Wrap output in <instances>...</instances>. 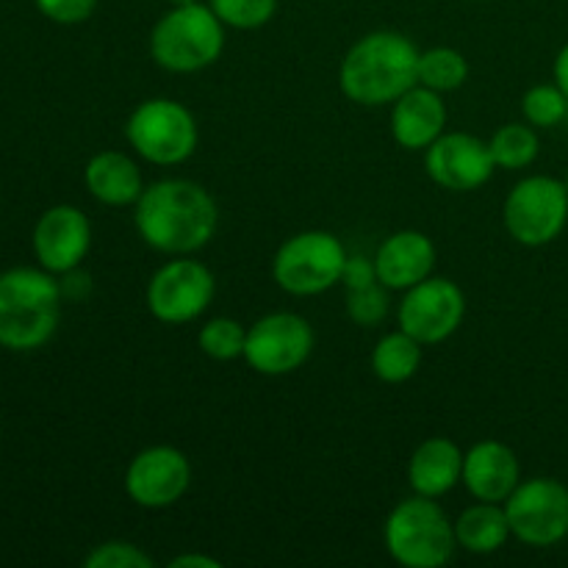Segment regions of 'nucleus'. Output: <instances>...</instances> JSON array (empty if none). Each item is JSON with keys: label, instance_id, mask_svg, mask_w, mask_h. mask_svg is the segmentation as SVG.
Returning <instances> with one entry per match:
<instances>
[{"label": "nucleus", "instance_id": "f257e3e1", "mask_svg": "<svg viewBox=\"0 0 568 568\" xmlns=\"http://www.w3.org/2000/svg\"><path fill=\"white\" fill-rule=\"evenodd\" d=\"M133 225L142 242L161 255H194L220 231L214 194L186 178L148 183L133 205Z\"/></svg>", "mask_w": 568, "mask_h": 568}, {"label": "nucleus", "instance_id": "f03ea898", "mask_svg": "<svg viewBox=\"0 0 568 568\" xmlns=\"http://www.w3.org/2000/svg\"><path fill=\"white\" fill-rule=\"evenodd\" d=\"M419 53L414 39L392 28L364 33L338 64V89L364 109L392 105L419 83Z\"/></svg>", "mask_w": 568, "mask_h": 568}, {"label": "nucleus", "instance_id": "7ed1b4c3", "mask_svg": "<svg viewBox=\"0 0 568 568\" xmlns=\"http://www.w3.org/2000/svg\"><path fill=\"white\" fill-rule=\"evenodd\" d=\"M64 292L42 266H11L0 272V347L33 353L55 336Z\"/></svg>", "mask_w": 568, "mask_h": 568}, {"label": "nucleus", "instance_id": "20e7f679", "mask_svg": "<svg viewBox=\"0 0 568 568\" xmlns=\"http://www.w3.org/2000/svg\"><path fill=\"white\" fill-rule=\"evenodd\" d=\"M383 547L405 568H442L453 560L455 525L438 499L410 494L392 508L383 525Z\"/></svg>", "mask_w": 568, "mask_h": 568}, {"label": "nucleus", "instance_id": "39448f33", "mask_svg": "<svg viewBox=\"0 0 568 568\" xmlns=\"http://www.w3.org/2000/svg\"><path fill=\"white\" fill-rule=\"evenodd\" d=\"M225 26L209 3L170 6L150 31V55L155 64L175 75L209 70L222 59Z\"/></svg>", "mask_w": 568, "mask_h": 568}, {"label": "nucleus", "instance_id": "423d86ee", "mask_svg": "<svg viewBox=\"0 0 568 568\" xmlns=\"http://www.w3.org/2000/svg\"><path fill=\"white\" fill-rule=\"evenodd\" d=\"M133 153L153 166H181L197 153L200 125L189 105L172 98L142 100L125 122Z\"/></svg>", "mask_w": 568, "mask_h": 568}, {"label": "nucleus", "instance_id": "0eeeda50", "mask_svg": "<svg viewBox=\"0 0 568 568\" xmlns=\"http://www.w3.org/2000/svg\"><path fill=\"white\" fill-rule=\"evenodd\" d=\"M349 253L331 231H300L277 247L272 258V281L292 297H320L342 286Z\"/></svg>", "mask_w": 568, "mask_h": 568}, {"label": "nucleus", "instance_id": "6e6552de", "mask_svg": "<svg viewBox=\"0 0 568 568\" xmlns=\"http://www.w3.org/2000/svg\"><path fill=\"white\" fill-rule=\"evenodd\" d=\"M505 231L525 247H547L568 225L566 181L552 175H527L508 192L503 205Z\"/></svg>", "mask_w": 568, "mask_h": 568}, {"label": "nucleus", "instance_id": "1a4fd4ad", "mask_svg": "<svg viewBox=\"0 0 568 568\" xmlns=\"http://www.w3.org/2000/svg\"><path fill=\"white\" fill-rule=\"evenodd\" d=\"M216 297V277L203 261L192 255H172L150 275L144 303L161 325H189L211 308Z\"/></svg>", "mask_w": 568, "mask_h": 568}, {"label": "nucleus", "instance_id": "9d476101", "mask_svg": "<svg viewBox=\"0 0 568 568\" xmlns=\"http://www.w3.org/2000/svg\"><path fill=\"white\" fill-rule=\"evenodd\" d=\"M510 532L532 549L558 547L568 538V486L555 477H530L505 499Z\"/></svg>", "mask_w": 568, "mask_h": 568}, {"label": "nucleus", "instance_id": "9b49d317", "mask_svg": "<svg viewBox=\"0 0 568 568\" xmlns=\"http://www.w3.org/2000/svg\"><path fill=\"white\" fill-rule=\"evenodd\" d=\"M314 327L294 311H272L247 327L244 361L264 377L294 375L314 353Z\"/></svg>", "mask_w": 568, "mask_h": 568}, {"label": "nucleus", "instance_id": "f8f14e48", "mask_svg": "<svg viewBox=\"0 0 568 568\" xmlns=\"http://www.w3.org/2000/svg\"><path fill=\"white\" fill-rule=\"evenodd\" d=\"M466 320V294L455 281L430 275L416 283L397 305V325L414 336L422 347H433L460 331Z\"/></svg>", "mask_w": 568, "mask_h": 568}, {"label": "nucleus", "instance_id": "ddd939ff", "mask_svg": "<svg viewBox=\"0 0 568 568\" xmlns=\"http://www.w3.org/2000/svg\"><path fill=\"white\" fill-rule=\"evenodd\" d=\"M192 460L170 444H153L131 458L125 469L128 499L144 510H166L181 503L192 488Z\"/></svg>", "mask_w": 568, "mask_h": 568}, {"label": "nucleus", "instance_id": "4468645a", "mask_svg": "<svg viewBox=\"0 0 568 568\" xmlns=\"http://www.w3.org/2000/svg\"><path fill=\"white\" fill-rule=\"evenodd\" d=\"M425 170L444 192L466 194L486 186L497 172L486 139L466 131H444L425 150Z\"/></svg>", "mask_w": 568, "mask_h": 568}, {"label": "nucleus", "instance_id": "2eb2a0df", "mask_svg": "<svg viewBox=\"0 0 568 568\" xmlns=\"http://www.w3.org/2000/svg\"><path fill=\"white\" fill-rule=\"evenodd\" d=\"M33 258L55 277L78 270L92 250V222L78 205L59 203L42 211L31 233Z\"/></svg>", "mask_w": 568, "mask_h": 568}, {"label": "nucleus", "instance_id": "dca6fc26", "mask_svg": "<svg viewBox=\"0 0 568 568\" xmlns=\"http://www.w3.org/2000/svg\"><path fill=\"white\" fill-rule=\"evenodd\" d=\"M438 250L427 233L405 227L381 242L375 253L377 281L392 292H408L416 283L436 275Z\"/></svg>", "mask_w": 568, "mask_h": 568}, {"label": "nucleus", "instance_id": "f3484780", "mask_svg": "<svg viewBox=\"0 0 568 568\" xmlns=\"http://www.w3.org/2000/svg\"><path fill=\"white\" fill-rule=\"evenodd\" d=\"M521 483V464L514 449L497 438L471 444L464 453L460 486L480 503H505Z\"/></svg>", "mask_w": 568, "mask_h": 568}, {"label": "nucleus", "instance_id": "a211bd4d", "mask_svg": "<svg viewBox=\"0 0 568 568\" xmlns=\"http://www.w3.org/2000/svg\"><path fill=\"white\" fill-rule=\"evenodd\" d=\"M447 103L444 94L433 92V89L410 87L408 92L399 94L392 103V136L408 153H425L444 131H447Z\"/></svg>", "mask_w": 568, "mask_h": 568}, {"label": "nucleus", "instance_id": "6ab92c4d", "mask_svg": "<svg viewBox=\"0 0 568 568\" xmlns=\"http://www.w3.org/2000/svg\"><path fill=\"white\" fill-rule=\"evenodd\" d=\"M464 480V449L447 436H430L408 460V486L422 497L442 499Z\"/></svg>", "mask_w": 568, "mask_h": 568}, {"label": "nucleus", "instance_id": "aec40b11", "mask_svg": "<svg viewBox=\"0 0 568 568\" xmlns=\"http://www.w3.org/2000/svg\"><path fill=\"white\" fill-rule=\"evenodd\" d=\"M87 192L109 209H133L144 192V178L136 161L122 150H100L83 170Z\"/></svg>", "mask_w": 568, "mask_h": 568}, {"label": "nucleus", "instance_id": "412c9836", "mask_svg": "<svg viewBox=\"0 0 568 568\" xmlns=\"http://www.w3.org/2000/svg\"><path fill=\"white\" fill-rule=\"evenodd\" d=\"M453 525L458 549L469 555H480V558L499 552L514 538L503 503H480V499H475V505L460 510Z\"/></svg>", "mask_w": 568, "mask_h": 568}, {"label": "nucleus", "instance_id": "4be33fe9", "mask_svg": "<svg viewBox=\"0 0 568 568\" xmlns=\"http://www.w3.org/2000/svg\"><path fill=\"white\" fill-rule=\"evenodd\" d=\"M369 364L377 381L388 383V386H403V383L414 381L416 372H419L422 344L414 336H408L403 327H397V331L377 338Z\"/></svg>", "mask_w": 568, "mask_h": 568}, {"label": "nucleus", "instance_id": "5701e85b", "mask_svg": "<svg viewBox=\"0 0 568 568\" xmlns=\"http://www.w3.org/2000/svg\"><path fill=\"white\" fill-rule=\"evenodd\" d=\"M488 148H491L497 170L516 172L536 164L538 153H541V139H538V128H532L530 122H508L491 133Z\"/></svg>", "mask_w": 568, "mask_h": 568}, {"label": "nucleus", "instance_id": "b1692460", "mask_svg": "<svg viewBox=\"0 0 568 568\" xmlns=\"http://www.w3.org/2000/svg\"><path fill=\"white\" fill-rule=\"evenodd\" d=\"M469 81V59L458 48H427L419 53V83L438 94L458 92Z\"/></svg>", "mask_w": 568, "mask_h": 568}, {"label": "nucleus", "instance_id": "393cba45", "mask_svg": "<svg viewBox=\"0 0 568 568\" xmlns=\"http://www.w3.org/2000/svg\"><path fill=\"white\" fill-rule=\"evenodd\" d=\"M244 342H247V327L233 316H214V320L203 322L197 333L200 353L220 364L244 358Z\"/></svg>", "mask_w": 568, "mask_h": 568}, {"label": "nucleus", "instance_id": "a878e982", "mask_svg": "<svg viewBox=\"0 0 568 568\" xmlns=\"http://www.w3.org/2000/svg\"><path fill=\"white\" fill-rule=\"evenodd\" d=\"M521 116L532 128H558L568 116V98L558 83H536L521 98Z\"/></svg>", "mask_w": 568, "mask_h": 568}, {"label": "nucleus", "instance_id": "bb28decb", "mask_svg": "<svg viewBox=\"0 0 568 568\" xmlns=\"http://www.w3.org/2000/svg\"><path fill=\"white\" fill-rule=\"evenodd\" d=\"M209 6L233 31H258L277 14V0H209Z\"/></svg>", "mask_w": 568, "mask_h": 568}, {"label": "nucleus", "instance_id": "cd10ccee", "mask_svg": "<svg viewBox=\"0 0 568 568\" xmlns=\"http://www.w3.org/2000/svg\"><path fill=\"white\" fill-rule=\"evenodd\" d=\"M347 316L353 320V325L358 327H377L386 322L388 311H392V288L383 286L381 281L372 283V286L353 288L347 292Z\"/></svg>", "mask_w": 568, "mask_h": 568}, {"label": "nucleus", "instance_id": "c85d7f7f", "mask_svg": "<svg viewBox=\"0 0 568 568\" xmlns=\"http://www.w3.org/2000/svg\"><path fill=\"white\" fill-rule=\"evenodd\" d=\"M87 568H153V558L131 541H103L83 558Z\"/></svg>", "mask_w": 568, "mask_h": 568}, {"label": "nucleus", "instance_id": "c756f323", "mask_svg": "<svg viewBox=\"0 0 568 568\" xmlns=\"http://www.w3.org/2000/svg\"><path fill=\"white\" fill-rule=\"evenodd\" d=\"M39 14L55 26H81L98 9V0H33Z\"/></svg>", "mask_w": 568, "mask_h": 568}, {"label": "nucleus", "instance_id": "7c9ffc66", "mask_svg": "<svg viewBox=\"0 0 568 568\" xmlns=\"http://www.w3.org/2000/svg\"><path fill=\"white\" fill-rule=\"evenodd\" d=\"M372 283H377L375 258H366V255H349L347 264H344V272H342L344 292L372 286Z\"/></svg>", "mask_w": 568, "mask_h": 568}, {"label": "nucleus", "instance_id": "2f4dec72", "mask_svg": "<svg viewBox=\"0 0 568 568\" xmlns=\"http://www.w3.org/2000/svg\"><path fill=\"white\" fill-rule=\"evenodd\" d=\"M170 568H222V564L216 558H211V555L183 552L170 560Z\"/></svg>", "mask_w": 568, "mask_h": 568}, {"label": "nucleus", "instance_id": "473e14b6", "mask_svg": "<svg viewBox=\"0 0 568 568\" xmlns=\"http://www.w3.org/2000/svg\"><path fill=\"white\" fill-rule=\"evenodd\" d=\"M552 81L558 83L560 89H564V94L568 98V42L564 48L558 50V55H555V64H552Z\"/></svg>", "mask_w": 568, "mask_h": 568}, {"label": "nucleus", "instance_id": "72a5a7b5", "mask_svg": "<svg viewBox=\"0 0 568 568\" xmlns=\"http://www.w3.org/2000/svg\"><path fill=\"white\" fill-rule=\"evenodd\" d=\"M170 6H192V3H200V0H166Z\"/></svg>", "mask_w": 568, "mask_h": 568}, {"label": "nucleus", "instance_id": "f704fd0d", "mask_svg": "<svg viewBox=\"0 0 568 568\" xmlns=\"http://www.w3.org/2000/svg\"><path fill=\"white\" fill-rule=\"evenodd\" d=\"M566 189H568V175H566Z\"/></svg>", "mask_w": 568, "mask_h": 568}]
</instances>
